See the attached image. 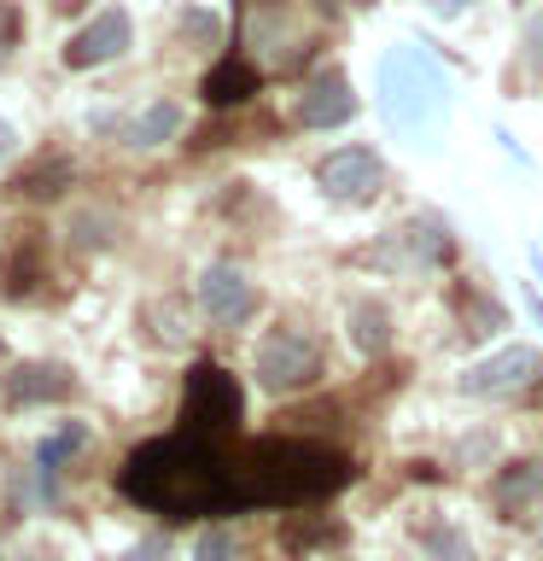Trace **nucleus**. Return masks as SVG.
Listing matches in <instances>:
<instances>
[{
    "instance_id": "obj_25",
    "label": "nucleus",
    "mask_w": 543,
    "mask_h": 561,
    "mask_svg": "<svg viewBox=\"0 0 543 561\" xmlns=\"http://www.w3.org/2000/svg\"><path fill=\"white\" fill-rule=\"evenodd\" d=\"M164 550H170V538H147V543H135V550H129V561H158Z\"/></svg>"
},
{
    "instance_id": "obj_11",
    "label": "nucleus",
    "mask_w": 543,
    "mask_h": 561,
    "mask_svg": "<svg viewBox=\"0 0 543 561\" xmlns=\"http://www.w3.org/2000/svg\"><path fill=\"white\" fill-rule=\"evenodd\" d=\"M357 117V94H350L345 70H315L298 94V123L304 129H339V123Z\"/></svg>"
},
{
    "instance_id": "obj_9",
    "label": "nucleus",
    "mask_w": 543,
    "mask_h": 561,
    "mask_svg": "<svg viewBox=\"0 0 543 561\" xmlns=\"http://www.w3.org/2000/svg\"><path fill=\"white\" fill-rule=\"evenodd\" d=\"M129 47H135V24H129V12H123V7H105V12H94V24H82L77 35H70L65 65H70V70H94V65L123 59Z\"/></svg>"
},
{
    "instance_id": "obj_1",
    "label": "nucleus",
    "mask_w": 543,
    "mask_h": 561,
    "mask_svg": "<svg viewBox=\"0 0 543 561\" xmlns=\"http://www.w3.org/2000/svg\"><path fill=\"white\" fill-rule=\"evenodd\" d=\"M117 491L164 520H199V515H240L234 491V450L205 445V438L170 433L129 450L117 473Z\"/></svg>"
},
{
    "instance_id": "obj_26",
    "label": "nucleus",
    "mask_w": 543,
    "mask_h": 561,
    "mask_svg": "<svg viewBox=\"0 0 543 561\" xmlns=\"http://www.w3.org/2000/svg\"><path fill=\"white\" fill-rule=\"evenodd\" d=\"M427 7L438 12V18H462V12H473L480 0H427Z\"/></svg>"
},
{
    "instance_id": "obj_28",
    "label": "nucleus",
    "mask_w": 543,
    "mask_h": 561,
    "mask_svg": "<svg viewBox=\"0 0 543 561\" xmlns=\"http://www.w3.org/2000/svg\"><path fill=\"white\" fill-rule=\"evenodd\" d=\"M525 305H532V316H538V328H543V298L532 293V298H525Z\"/></svg>"
},
{
    "instance_id": "obj_30",
    "label": "nucleus",
    "mask_w": 543,
    "mask_h": 561,
    "mask_svg": "<svg viewBox=\"0 0 543 561\" xmlns=\"http://www.w3.org/2000/svg\"><path fill=\"white\" fill-rule=\"evenodd\" d=\"M350 7H374V0H350Z\"/></svg>"
},
{
    "instance_id": "obj_23",
    "label": "nucleus",
    "mask_w": 543,
    "mask_h": 561,
    "mask_svg": "<svg viewBox=\"0 0 543 561\" xmlns=\"http://www.w3.org/2000/svg\"><path fill=\"white\" fill-rule=\"evenodd\" d=\"M520 65L532 70V77H543V7L525 18V35H520Z\"/></svg>"
},
{
    "instance_id": "obj_7",
    "label": "nucleus",
    "mask_w": 543,
    "mask_h": 561,
    "mask_svg": "<svg viewBox=\"0 0 543 561\" xmlns=\"http://www.w3.org/2000/svg\"><path fill=\"white\" fill-rule=\"evenodd\" d=\"M538 380H543V351H532V345H502L497 357H480L455 375V386L467 398H502V392H520V386H538Z\"/></svg>"
},
{
    "instance_id": "obj_8",
    "label": "nucleus",
    "mask_w": 543,
    "mask_h": 561,
    "mask_svg": "<svg viewBox=\"0 0 543 561\" xmlns=\"http://www.w3.org/2000/svg\"><path fill=\"white\" fill-rule=\"evenodd\" d=\"M199 310L217 328H240L257 316V280L240 270V263H205L199 275Z\"/></svg>"
},
{
    "instance_id": "obj_22",
    "label": "nucleus",
    "mask_w": 543,
    "mask_h": 561,
    "mask_svg": "<svg viewBox=\"0 0 543 561\" xmlns=\"http://www.w3.org/2000/svg\"><path fill=\"white\" fill-rule=\"evenodd\" d=\"M182 42H193V47H217V42H222V18L205 12V7H187V12H182Z\"/></svg>"
},
{
    "instance_id": "obj_4",
    "label": "nucleus",
    "mask_w": 543,
    "mask_h": 561,
    "mask_svg": "<svg viewBox=\"0 0 543 561\" xmlns=\"http://www.w3.org/2000/svg\"><path fill=\"white\" fill-rule=\"evenodd\" d=\"M240 415H245L240 380L222 363H193L182 386V433L205 438V445H228L240 433Z\"/></svg>"
},
{
    "instance_id": "obj_2",
    "label": "nucleus",
    "mask_w": 543,
    "mask_h": 561,
    "mask_svg": "<svg viewBox=\"0 0 543 561\" xmlns=\"http://www.w3.org/2000/svg\"><path fill=\"white\" fill-rule=\"evenodd\" d=\"M350 456L327 445H304V438H257V445L234 450V491L240 508H298L322 503L333 491L350 485Z\"/></svg>"
},
{
    "instance_id": "obj_15",
    "label": "nucleus",
    "mask_w": 543,
    "mask_h": 561,
    "mask_svg": "<svg viewBox=\"0 0 543 561\" xmlns=\"http://www.w3.org/2000/svg\"><path fill=\"white\" fill-rule=\"evenodd\" d=\"M345 333L362 357H385V351H392V310H385L380 298H357L345 316Z\"/></svg>"
},
{
    "instance_id": "obj_21",
    "label": "nucleus",
    "mask_w": 543,
    "mask_h": 561,
    "mask_svg": "<svg viewBox=\"0 0 543 561\" xmlns=\"http://www.w3.org/2000/svg\"><path fill=\"white\" fill-rule=\"evenodd\" d=\"M193 561H240L234 526H205V533L193 538Z\"/></svg>"
},
{
    "instance_id": "obj_16",
    "label": "nucleus",
    "mask_w": 543,
    "mask_h": 561,
    "mask_svg": "<svg viewBox=\"0 0 543 561\" xmlns=\"http://www.w3.org/2000/svg\"><path fill=\"white\" fill-rule=\"evenodd\" d=\"M257 94V70H252V59H217L210 65V77H205V100L210 105H240V100H252Z\"/></svg>"
},
{
    "instance_id": "obj_14",
    "label": "nucleus",
    "mask_w": 543,
    "mask_h": 561,
    "mask_svg": "<svg viewBox=\"0 0 543 561\" xmlns=\"http://www.w3.org/2000/svg\"><path fill=\"white\" fill-rule=\"evenodd\" d=\"M538 497H543V462H508L497 480H490V503H497L508 520H520Z\"/></svg>"
},
{
    "instance_id": "obj_20",
    "label": "nucleus",
    "mask_w": 543,
    "mask_h": 561,
    "mask_svg": "<svg viewBox=\"0 0 543 561\" xmlns=\"http://www.w3.org/2000/svg\"><path fill=\"white\" fill-rule=\"evenodd\" d=\"M65 187H70V158H53V164H35L30 175H18L24 199H59Z\"/></svg>"
},
{
    "instance_id": "obj_5",
    "label": "nucleus",
    "mask_w": 543,
    "mask_h": 561,
    "mask_svg": "<svg viewBox=\"0 0 543 561\" xmlns=\"http://www.w3.org/2000/svg\"><path fill=\"white\" fill-rule=\"evenodd\" d=\"M322 375V345L310 340L304 328H275L269 340L257 345V386L275 398L304 392V386Z\"/></svg>"
},
{
    "instance_id": "obj_12",
    "label": "nucleus",
    "mask_w": 543,
    "mask_h": 561,
    "mask_svg": "<svg viewBox=\"0 0 543 561\" xmlns=\"http://www.w3.org/2000/svg\"><path fill=\"white\" fill-rule=\"evenodd\" d=\"M77 392V375L65 363H18L7 375V403L12 410H30V403H65Z\"/></svg>"
},
{
    "instance_id": "obj_13",
    "label": "nucleus",
    "mask_w": 543,
    "mask_h": 561,
    "mask_svg": "<svg viewBox=\"0 0 543 561\" xmlns=\"http://www.w3.org/2000/svg\"><path fill=\"white\" fill-rule=\"evenodd\" d=\"M82 445H88V427H82V421H65V427H53L42 445H35V473H42V497H47V503H59V468H65Z\"/></svg>"
},
{
    "instance_id": "obj_6",
    "label": "nucleus",
    "mask_w": 543,
    "mask_h": 561,
    "mask_svg": "<svg viewBox=\"0 0 543 561\" xmlns=\"http://www.w3.org/2000/svg\"><path fill=\"white\" fill-rule=\"evenodd\" d=\"M315 187L339 205H368L385 187V158L374 147H339L315 164Z\"/></svg>"
},
{
    "instance_id": "obj_3",
    "label": "nucleus",
    "mask_w": 543,
    "mask_h": 561,
    "mask_svg": "<svg viewBox=\"0 0 543 561\" xmlns=\"http://www.w3.org/2000/svg\"><path fill=\"white\" fill-rule=\"evenodd\" d=\"M450 105V77L438 70L427 53H420L415 42L409 47H392L380 59V112L397 123V129H432V117Z\"/></svg>"
},
{
    "instance_id": "obj_19",
    "label": "nucleus",
    "mask_w": 543,
    "mask_h": 561,
    "mask_svg": "<svg viewBox=\"0 0 543 561\" xmlns=\"http://www.w3.org/2000/svg\"><path fill=\"white\" fill-rule=\"evenodd\" d=\"M30 280H42V252H35V240H18L0 257V287H7V298H24Z\"/></svg>"
},
{
    "instance_id": "obj_27",
    "label": "nucleus",
    "mask_w": 543,
    "mask_h": 561,
    "mask_svg": "<svg viewBox=\"0 0 543 561\" xmlns=\"http://www.w3.org/2000/svg\"><path fill=\"white\" fill-rule=\"evenodd\" d=\"M18 152V129H12V123H0V158H12Z\"/></svg>"
},
{
    "instance_id": "obj_10",
    "label": "nucleus",
    "mask_w": 543,
    "mask_h": 561,
    "mask_svg": "<svg viewBox=\"0 0 543 561\" xmlns=\"http://www.w3.org/2000/svg\"><path fill=\"white\" fill-rule=\"evenodd\" d=\"M450 222L438 217V210H415L409 222L392 234V245H385V263H403V270H438V263L450 257Z\"/></svg>"
},
{
    "instance_id": "obj_18",
    "label": "nucleus",
    "mask_w": 543,
    "mask_h": 561,
    "mask_svg": "<svg viewBox=\"0 0 543 561\" xmlns=\"http://www.w3.org/2000/svg\"><path fill=\"white\" fill-rule=\"evenodd\" d=\"M420 550H427L432 561H480L455 520H420Z\"/></svg>"
},
{
    "instance_id": "obj_24",
    "label": "nucleus",
    "mask_w": 543,
    "mask_h": 561,
    "mask_svg": "<svg viewBox=\"0 0 543 561\" xmlns=\"http://www.w3.org/2000/svg\"><path fill=\"white\" fill-rule=\"evenodd\" d=\"M12 47H18V7L0 0V59H12Z\"/></svg>"
},
{
    "instance_id": "obj_17",
    "label": "nucleus",
    "mask_w": 543,
    "mask_h": 561,
    "mask_svg": "<svg viewBox=\"0 0 543 561\" xmlns=\"http://www.w3.org/2000/svg\"><path fill=\"white\" fill-rule=\"evenodd\" d=\"M175 135H182V105L175 100H152L140 117L123 123V140H129V147H164Z\"/></svg>"
},
{
    "instance_id": "obj_29",
    "label": "nucleus",
    "mask_w": 543,
    "mask_h": 561,
    "mask_svg": "<svg viewBox=\"0 0 543 561\" xmlns=\"http://www.w3.org/2000/svg\"><path fill=\"white\" fill-rule=\"evenodd\" d=\"M315 7H322V12L333 18V12H339V0H315Z\"/></svg>"
}]
</instances>
